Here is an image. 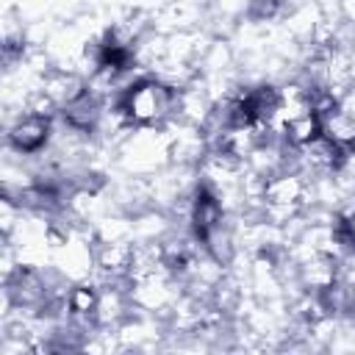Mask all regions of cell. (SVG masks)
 Segmentation results:
<instances>
[{"instance_id":"obj_1","label":"cell","mask_w":355,"mask_h":355,"mask_svg":"<svg viewBox=\"0 0 355 355\" xmlns=\"http://www.w3.org/2000/svg\"><path fill=\"white\" fill-rule=\"evenodd\" d=\"M53 133H55V119L53 116H39V114L19 111L6 122V147L14 155L33 158V155H42V153L50 150Z\"/></svg>"},{"instance_id":"obj_2","label":"cell","mask_w":355,"mask_h":355,"mask_svg":"<svg viewBox=\"0 0 355 355\" xmlns=\"http://www.w3.org/2000/svg\"><path fill=\"white\" fill-rule=\"evenodd\" d=\"M319 136H322V116H316L313 111H308V114L291 119V122L286 125V130H283V139H286V144H291V147H305V144H311V141L319 139Z\"/></svg>"},{"instance_id":"obj_3","label":"cell","mask_w":355,"mask_h":355,"mask_svg":"<svg viewBox=\"0 0 355 355\" xmlns=\"http://www.w3.org/2000/svg\"><path fill=\"white\" fill-rule=\"evenodd\" d=\"M336 8H338V19L347 28H355V0H336Z\"/></svg>"}]
</instances>
